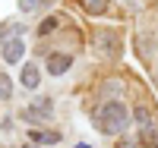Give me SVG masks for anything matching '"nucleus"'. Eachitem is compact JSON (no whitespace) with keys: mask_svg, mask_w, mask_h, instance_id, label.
Masks as SVG:
<instances>
[{"mask_svg":"<svg viewBox=\"0 0 158 148\" xmlns=\"http://www.w3.org/2000/svg\"><path fill=\"white\" fill-rule=\"evenodd\" d=\"M130 110L123 107V101H108V104H101V110L95 114V123L101 132H108V136H120V132L130 126Z\"/></svg>","mask_w":158,"mask_h":148,"instance_id":"1","label":"nucleus"},{"mask_svg":"<svg viewBox=\"0 0 158 148\" xmlns=\"http://www.w3.org/2000/svg\"><path fill=\"white\" fill-rule=\"evenodd\" d=\"M0 41H3V60L6 63H19L22 60V54H25L22 35H6V38H0Z\"/></svg>","mask_w":158,"mask_h":148,"instance_id":"2","label":"nucleus"},{"mask_svg":"<svg viewBox=\"0 0 158 148\" xmlns=\"http://www.w3.org/2000/svg\"><path fill=\"white\" fill-rule=\"evenodd\" d=\"M70 66H73V60L67 57V54H51V57H48V73L51 76H63Z\"/></svg>","mask_w":158,"mask_h":148,"instance_id":"3","label":"nucleus"},{"mask_svg":"<svg viewBox=\"0 0 158 148\" xmlns=\"http://www.w3.org/2000/svg\"><path fill=\"white\" fill-rule=\"evenodd\" d=\"M22 85L25 88H38V66L35 63H25L22 66Z\"/></svg>","mask_w":158,"mask_h":148,"instance_id":"4","label":"nucleus"},{"mask_svg":"<svg viewBox=\"0 0 158 148\" xmlns=\"http://www.w3.org/2000/svg\"><path fill=\"white\" fill-rule=\"evenodd\" d=\"M32 142H44V145H57V142H60V136H57V132H51V129H35V132H32Z\"/></svg>","mask_w":158,"mask_h":148,"instance_id":"5","label":"nucleus"},{"mask_svg":"<svg viewBox=\"0 0 158 148\" xmlns=\"http://www.w3.org/2000/svg\"><path fill=\"white\" fill-rule=\"evenodd\" d=\"M82 10L89 16H101V13L108 10V0H82Z\"/></svg>","mask_w":158,"mask_h":148,"instance_id":"6","label":"nucleus"},{"mask_svg":"<svg viewBox=\"0 0 158 148\" xmlns=\"http://www.w3.org/2000/svg\"><path fill=\"white\" fill-rule=\"evenodd\" d=\"M133 120H136V123H139L142 129H152V114H149V107H136Z\"/></svg>","mask_w":158,"mask_h":148,"instance_id":"7","label":"nucleus"},{"mask_svg":"<svg viewBox=\"0 0 158 148\" xmlns=\"http://www.w3.org/2000/svg\"><path fill=\"white\" fill-rule=\"evenodd\" d=\"M22 120H25V123H44V114L41 110H35V107H29V110H22Z\"/></svg>","mask_w":158,"mask_h":148,"instance_id":"8","label":"nucleus"},{"mask_svg":"<svg viewBox=\"0 0 158 148\" xmlns=\"http://www.w3.org/2000/svg\"><path fill=\"white\" fill-rule=\"evenodd\" d=\"M146 148H158V132L155 129H142V139H139Z\"/></svg>","mask_w":158,"mask_h":148,"instance_id":"9","label":"nucleus"},{"mask_svg":"<svg viewBox=\"0 0 158 148\" xmlns=\"http://www.w3.org/2000/svg\"><path fill=\"white\" fill-rule=\"evenodd\" d=\"M0 98H13V82L6 73H0Z\"/></svg>","mask_w":158,"mask_h":148,"instance_id":"10","label":"nucleus"},{"mask_svg":"<svg viewBox=\"0 0 158 148\" xmlns=\"http://www.w3.org/2000/svg\"><path fill=\"white\" fill-rule=\"evenodd\" d=\"M41 3H44V0H19V10H22V13H32V10L41 6Z\"/></svg>","mask_w":158,"mask_h":148,"instance_id":"11","label":"nucleus"},{"mask_svg":"<svg viewBox=\"0 0 158 148\" xmlns=\"http://www.w3.org/2000/svg\"><path fill=\"white\" fill-rule=\"evenodd\" d=\"M32 107H35V110H41L44 117L51 114V101H48V98H35V104H32Z\"/></svg>","mask_w":158,"mask_h":148,"instance_id":"12","label":"nucleus"},{"mask_svg":"<svg viewBox=\"0 0 158 148\" xmlns=\"http://www.w3.org/2000/svg\"><path fill=\"white\" fill-rule=\"evenodd\" d=\"M117 148H136V142H133V139H123V142L117 145Z\"/></svg>","mask_w":158,"mask_h":148,"instance_id":"13","label":"nucleus"},{"mask_svg":"<svg viewBox=\"0 0 158 148\" xmlns=\"http://www.w3.org/2000/svg\"><path fill=\"white\" fill-rule=\"evenodd\" d=\"M76 148H89V145H76Z\"/></svg>","mask_w":158,"mask_h":148,"instance_id":"14","label":"nucleus"},{"mask_svg":"<svg viewBox=\"0 0 158 148\" xmlns=\"http://www.w3.org/2000/svg\"><path fill=\"white\" fill-rule=\"evenodd\" d=\"M25 148H38V145H25Z\"/></svg>","mask_w":158,"mask_h":148,"instance_id":"15","label":"nucleus"}]
</instances>
